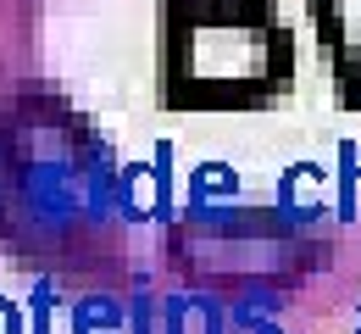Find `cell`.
Here are the masks:
<instances>
[{
	"mask_svg": "<svg viewBox=\"0 0 361 334\" xmlns=\"http://www.w3.org/2000/svg\"><path fill=\"white\" fill-rule=\"evenodd\" d=\"M111 201H117V212L128 223H161V217H173V140H156L150 162H123Z\"/></svg>",
	"mask_w": 361,
	"mask_h": 334,
	"instance_id": "cell-1",
	"label": "cell"
},
{
	"mask_svg": "<svg viewBox=\"0 0 361 334\" xmlns=\"http://www.w3.org/2000/svg\"><path fill=\"white\" fill-rule=\"evenodd\" d=\"M278 206L295 212V217H317L322 212V167L317 162H295L278 179Z\"/></svg>",
	"mask_w": 361,
	"mask_h": 334,
	"instance_id": "cell-2",
	"label": "cell"
},
{
	"mask_svg": "<svg viewBox=\"0 0 361 334\" xmlns=\"http://www.w3.org/2000/svg\"><path fill=\"white\" fill-rule=\"evenodd\" d=\"M73 334H128V312L111 295H84L73 301Z\"/></svg>",
	"mask_w": 361,
	"mask_h": 334,
	"instance_id": "cell-3",
	"label": "cell"
},
{
	"mask_svg": "<svg viewBox=\"0 0 361 334\" xmlns=\"http://www.w3.org/2000/svg\"><path fill=\"white\" fill-rule=\"evenodd\" d=\"M334 217L356 223L361 217V145L339 140V190H334Z\"/></svg>",
	"mask_w": 361,
	"mask_h": 334,
	"instance_id": "cell-4",
	"label": "cell"
},
{
	"mask_svg": "<svg viewBox=\"0 0 361 334\" xmlns=\"http://www.w3.org/2000/svg\"><path fill=\"white\" fill-rule=\"evenodd\" d=\"M312 6V23H317V45L328 50V61L339 56V50L350 45V34H345V11H339V0H306Z\"/></svg>",
	"mask_w": 361,
	"mask_h": 334,
	"instance_id": "cell-5",
	"label": "cell"
},
{
	"mask_svg": "<svg viewBox=\"0 0 361 334\" xmlns=\"http://www.w3.org/2000/svg\"><path fill=\"white\" fill-rule=\"evenodd\" d=\"M56 318H61V295L50 279H34L28 290V334H56Z\"/></svg>",
	"mask_w": 361,
	"mask_h": 334,
	"instance_id": "cell-6",
	"label": "cell"
},
{
	"mask_svg": "<svg viewBox=\"0 0 361 334\" xmlns=\"http://www.w3.org/2000/svg\"><path fill=\"white\" fill-rule=\"evenodd\" d=\"M156 295H134V312H128V334H156Z\"/></svg>",
	"mask_w": 361,
	"mask_h": 334,
	"instance_id": "cell-7",
	"label": "cell"
},
{
	"mask_svg": "<svg viewBox=\"0 0 361 334\" xmlns=\"http://www.w3.org/2000/svg\"><path fill=\"white\" fill-rule=\"evenodd\" d=\"M228 334H283L278 323H256L250 306H228Z\"/></svg>",
	"mask_w": 361,
	"mask_h": 334,
	"instance_id": "cell-8",
	"label": "cell"
},
{
	"mask_svg": "<svg viewBox=\"0 0 361 334\" xmlns=\"http://www.w3.org/2000/svg\"><path fill=\"white\" fill-rule=\"evenodd\" d=\"M0 334H28V318H23V306L11 295H0Z\"/></svg>",
	"mask_w": 361,
	"mask_h": 334,
	"instance_id": "cell-9",
	"label": "cell"
},
{
	"mask_svg": "<svg viewBox=\"0 0 361 334\" xmlns=\"http://www.w3.org/2000/svg\"><path fill=\"white\" fill-rule=\"evenodd\" d=\"M356 334H361V329H356Z\"/></svg>",
	"mask_w": 361,
	"mask_h": 334,
	"instance_id": "cell-10",
	"label": "cell"
}]
</instances>
